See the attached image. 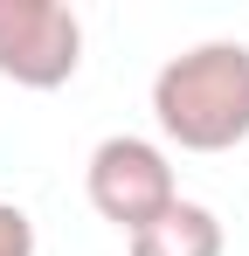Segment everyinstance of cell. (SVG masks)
I'll return each mask as SVG.
<instances>
[{"instance_id":"obj_1","label":"cell","mask_w":249,"mask_h":256,"mask_svg":"<svg viewBox=\"0 0 249 256\" xmlns=\"http://www.w3.org/2000/svg\"><path fill=\"white\" fill-rule=\"evenodd\" d=\"M152 125L180 152H236L249 138V42H194L152 76Z\"/></svg>"},{"instance_id":"obj_2","label":"cell","mask_w":249,"mask_h":256,"mask_svg":"<svg viewBox=\"0 0 249 256\" xmlns=\"http://www.w3.org/2000/svg\"><path fill=\"white\" fill-rule=\"evenodd\" d=\"M83 194L90 208L104 214L111 228H124V242L138 228H152L173 201H180V180L166 160L160 138H138V132H111L90 146V166H83Z\"/></svg>"},{"instance_id":"obj_3","label":"cell","mask_w":249,"mask_h":256,"mask_svg":"<svg viewBox=\"0 0 249 256\" xmlns=\"http://www.w3.org/2000/svg\"><path fill=\"white\" fill-rule=\"evenodd\" d=\"M83 70V21L62 0H0V76L21 90H62Z\"/></svg>"},{"instance_id":"obj_4","label":"cell","mask_w":249,"mask_h":256,"mask_svg":"<svg viewBox=\"0 0 249 256\" xmlns=\"http://www.w3.org/2000/svg\"><path fill=\"white\" fill-rule=\"evenodd\" d=\"M228 236H222V214L201 208V201H173V208L132 236V256H222Z\"/></svg>"},{"instance_id":"obj_5","label":"cell","mask_w":249,"mask_h":256,"mask_svg":"<svg viewBox=\"0 0 249 256\" xmlns=\"http://www.w3.org/2000/svg\"><path fill=\"white\" fill-rule=\"evenodd\" d=\"M0 256H35V214L0 201Z\"/></svg>"}]
</instances>
